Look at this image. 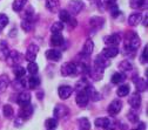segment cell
<instances>
[{
	"instance_id": "cell-1",
	"label": "cell",
	"mask_w": 148,
	"mask_h": 130,
	"mask_svg": "<svg viewBox=\"0 0 148 130\" xmlns=\"http://www.w3.org/2000/svg\"><path fill=\"white\" fill-rule=\"evenodd\" d=\"M140 47V39L134 32H128L125 39V50L128 55H133Z\"/></svg>"
},
{
	"instance_id": "cell-2",
	"label": "cell",
	"mask_w": 148,
	"mask_h": 130,
	"mask_svg": "<svg viewBox=\"0 0 148 130\" xmlns=\"http://www.w3.org/2000/svg\"><path fill=\"white\" fill-rule=\"evenodd\" d=\"M59 19L62 24H67L71 26V28H74L77 26V20L73 18V15L67 10H60L59 11Z\"/></svg>"
},
{
	"instance_id": "cell-3",
	"label": "cell",
	"mask_w": 148,
	"mask_h": 130,
	"mask_svg": "<svg viewBox=\"0 0 148 130\" xmlns=\"http://www.w3.org/2000/svg\"><path fill=\"white\" fill-rule=\"evenodd\" d=\"M60 73L62 76H73L77 75V65L74 62H66L61 66Z\"/></svg>"
},
{
	"instance_id": "cell-4",
	"label": "cell",
	"mask_w": 148,
	"mask_h": 130,
	"mask_svg": "<svg viewBox=\"0 0 148 130\" xmlns=\"http://www.w3.org/2000/svg\"><path fill=\"white\" fill-rule=\"evenodd\" d=\"M24 60V56L18 52V50H13V52H10L8 56L6 59V61L8 62L10 66L12 67H15V66H19L21 63V61Z\"/></svg>"
},
{
	"instance_id": "cell-5",
	"label": "cell",
	"mask_w": 148,
	"mask_h": 130,
	"mask_svg": "<svg viewBox=\"0 0 148 130\" xmlns=\"http://www.w3.org/2000/svg\"><path fill=\"white\" fill-rule=\"evenodd\" d=\"M85 8V4L82 0H72V1L68 4V12L72 15H77L79 14L82 10Z\"/></svg>"
},
{
	"instance_id": "cell-6",
	"label": "cell",
	"mask_w": 148,
	"mask_h": 130,
	"mask_svg": "<svg viewBox=\"0 0 148 130\" xmlns=\"http://www.w3.org/2000/svg\"><path fill=\"white\" fill-rule=\"evenodd\" d=\"M95 125L98 128H103L106 130H114L115 128V124L112 120H109L108 117H99L95 120Z\"/></svg>"
},
{
	"instance_id": "cell-7",
	"label": "cell",
	"mask_w": 148,
	"mask_h": 130,
	"mask_svg": "<svg viewBox=\"0 0 148 130\" xmlns=\"http://www.w3.org/2000/svg\"><path fill=\"white\" fill-rule=\"evenodd\" d=\"M33 111H34V109H33V107L31 105V103L25 104V105H20V110H19V117H20L23 121L28 120V118H31V117H32V115H33Z\"/></svg>"
},
{
	"instance_id": "cell-8",
	"label": "cell",
	"mask_w": 148,
	"mask_h": 130,
	"mask_svg": "<svg viewBox=\"0 0 148 130\" xmlns=\"http://www.w3.org/2000/svg\"><path fill=\"white\" fill-rule=\"evenodd\" d=\"M38 52H39L38 46L36 45H29L27 50H26V54H25V59L28 62H34L35 59H36V55H38Z\"/></svg>"
},
{
	"instance_id": "cell-9",
	"label": "cell",
	"mask_w": 148,
	"mask_h": 130,
	"mask_svg": "<svg viewBox=\"0 0 148 130\" xmlns=\"http://www.w3.org/2000/svg\"><path fill=\"white\" fill-rule=\"evenodd\" d=\"M54 118H64L69 114V109L65 104H58L53 110Z\"/></svg>"
},
{
	"instance_id": "cell-10",
	"label": "cell",
	"mask_w": 148,
	"mask_h": 130,
	"mask_svg": "<svg viewBox=\"0 0 148 130\" xmlns=\"http://www.w3.org/2000/svg\"><path fill=\"white\" fill-rule=\"evenodd\" d=\"M118 54H119V48H118V46H107V47L103 48L102 52H101L102 56L106 58V59H108V60L115 58Z\"/></svg>"
},
{
	"instance_id": "cell-11",
	"label": "cell",
	"mask_w": 148,
	"mask_h": 130,
	"mask_svg": "<svg viewBox=\"0 0 148 130\" xmlns=\"http://www.w3.org/2000/svg\"><path fill=\"white\" fill-rule=\"evenodd\" d=\"M128 104L131 105L132 109H135V110L138 108H140V105H141V95H140V93L135 91V93H133V94L129 95Z\"/></svg>"
},
{
	"instance_id": "cell-12",
	"label": "cell",
	"mask_w": 148,
	"mask_h": 130,
	"mask_svg": "<svg viewBox=\"0 0 148 130\" xmlns=\"http://www.w3.org/2000/svg\"><path fill=\"white\" fill-rule=\"evenodd\" d=\"M122 109V102L120 100H114L110 102V104L108 105V114L112 115V116H115L116 114H119Z\"/></svg>"
},
{
	"instance_id": "cell-13",
	"label": "cell",
	"mask_w": 148,
	"mask_h": 130,
	"mask_svg": "<svg viewBox=\"0 0 148 130\" xmlns=\"http://www.w3.org/2000/svg\"><path fill=\"white\" fill-rule=\"evenodd\" d=\"M120 41H121V36L118 33H114V34H110L108 36H105V39H103V42L107 46H118L120 44Z\"/></svg>"
},
{
	"instance_id": "cell-14",
	"label": "cell",
	"mask_w": 148,
	"mask_h": 130,
	"mask_svg": "<svg viewBox=\"0 0 148 130\" xmlns=\"http://www.w3.org/2000/svg\"><path fill=\"white\" fill-rule=\"evenodd\" d=\"M88 101H89V99H88V96H87V94H86V91H85V90H80V91H78L77 97H75V102H77V104H78L80 108L86 107L87 103H88Z\"/></svg>"
},
{
	"instance_id": "cell-15",
	"label": "cell",
	"mask_w": 148,
	"mask_h": 130,
	"mask_svg": "<svg viewBox=\"0 0 148 130\" xmlns=\"http://www.w3.org/2000/svg\"><path fill=\"white\" fill-rule=\"evenodd\" d=\"M72 93H73V88L69 86H60L58 88V94L61 100H67L68 97H71Z\"/></svg>"
},
{
	"instance_id": "cell-16",
	"label": "cell",
	"mask_w": 148,
	"mask_h": 130,
	"mask_svg": "<svg viewBox=\"0 0 148 130\" xmlns=\"http://www.w3.org/2000/svg\"><path fill=\"white\" fill-rule=\"evenodd\" d=\"M85 91H86V94H87V96H88V99L89 100H92V101H94V102H97V101H99L100 99H101V96H100V94L99 93L92 87V86H86V88L84 89Z\"/></svg>"
},
{
	"instance_id": "cell-17",
	"label": "cell",
	"mask_w": 148,
	"mask_h": 130,
	"mask_svg": "<svg viewBox=\"0 0 148 130\" xmlns=\"http://www.w3.org/2000/svg\"><path fill=\"white\" fill-rule=\"evenodd\" d=\"M8 54H10V47H8L7 41L0 40V60L6 61Z\"/></svg>"
},
{
	"instance_id": "cell-18",
	"label": "cell",
	"mask_w": 148,
	"mask_h": 130,
	"mask_svg": "<svg viewBox=\"0 0 148 130\" xmlns=\"http://www.w3.org/2000/svg\"><path fill=\"white\" fill-rule=\"evenodd\" d=\"M27 87V81L25 78H21V79H15L13 82H12V88L16 91H24L25 88Z\"/></svg>"
},
{
	"instance_id": "cell-19",
	"label": "cell",
	"mask_w": 148,
	"mask_h": 130,
	"mask_svg": "<svg viewBox=\"0 0 148 130\" xmlns=\"http://www.w3.org/2000/svg\"><path fill=\"white\" fill-rule=\"evenodd\" d=\"M108 66H109V60H108V59H106V58H103L101 54H100V55H98V56L95 58V60H94V67H97V68H100V69L105 70Z\"/></svg>"
},
{
	"instance_id": "cell-20",
	"label": "cell",
	"mask_w": 148,
	"mask_h": 130,
	"mask_svg": "<svg viewBox=\"0 0 148 130\" xmlns=\"http://www.w3.org/2000/svg\"><path fill=\"white\" fill-rule=\"evenodd\" d=\"M88 75L93 79L94 81H99L103 76V70L100 69V68H97V67H90L89 71H88Z\"/></svg>"
},
{
	"instance_id": "cell-21",
	"label": "cell",
	"mask_w": 148,
	"mask_h": 130,
	"mask_svg": "<svg viewBox=\"0 0 148 130\" xmlns=\"http://www.w3.org/2000/svg\"><path fill=\"white\" fill-rule=\"evenodd\" d=\"M61 56H62V54H61V52L59 49H48L46 52V58L48 60H51V61L57 62V61H59L61 59Z\"/></svg>"
},
{
	"instance_id": "cell-22",
	"label": "cell",
	"mask_w": 148,
	"mask_h": 130,
	"mask_svg": "<svg viewBox=\"0 0 148 130\" xmlns=\"http://www.w3.org/2000/svg\"><path fill=\"white\" fill-rule=\"evenodd\" d=\"M31 94L28 91H21L19 95H18V99H16V102L19 103L20 105H25V104H28L31 103Z\"/></svg>"
},
{
	"instance_id": "cell-23",
	"label": "cell",
	"mask_w": 148,
	"mask_h": 130,
	"mask_svg": "<svg viewBox=\"0 0 148 130\" xmlns=\"http://www.w3.org/2000/svg\"><path fill=\"white\" fill-rule=\"evenodd\" d=\"M134 83H135V88L138 90V93H143L147 90V79H140V78H134L133 79Z\"/></svg>"
},
{
	"instance_id": "cell-24",
	"label": "cell",
	"mask_w": 148,
	"mask_h": 130,
	"mask_svg": "<svg viewBox=\"0 0 148 130\" xmlns=\"http://www.w3.org/2000/svg\"><path fill=\"white\" fill-rule=\"evenodd\" d=\"M93 50H94V42L92 41L90 39H87L86 41H85V44H84V46H82V50H81V54H84V55H89L93 53Z\"/></svg>"
},
{
	"instance_id": "cell-25",
	"label": "cell",
	"mask_w": 148,
	"mask_h": 130,
	"mask_svg": "<svg viewBox=\"0 0 148 130\" xmlns=\"http://www.w3.org/2000/svg\"><path fill=\"white\" fill-rule=\"evenodd\" d=\"M105 25V19L103 18H99V16H93L89 20V26L93 27L94 29H99Z\"/></svg>"
},
{
	"instance_id": "cell-26",
	"label": "cell",
	"mask_w": 148,
	"mask_h": 130,
	"mask_svg": "<svg viewBox=\"0 0 148 130\" xmlns=\"http://www.w3.org/2000/svg\"><path fill=\"white\" fill-rule=\"evenodd\" d=\"M64 36L61 35V33H58V34H53L52 38H51V45L53 47H60L64 45Z\"/></svg>"
},
{
	"instance_id": "cell-27",
	"label": "cell",
	"mask_w": 148,
	"mask_h": 130,
	"mask_svg": "<svg viewBox=\"0 0 148 130\" xmlns=\"http://www.w3.org/2000/svg\"><path fill=\"white\" fill-rule=\"evenodd\" d=\"M142 20V16L140 13H133L128 18V25L129 26H138Z\"/></svg>"
},
{
	"instance_id": "cell-28",
	"label": "cell",
	"mask_w": 148,
	"mask_h": 130,
	"mask_svg": "<svg viewBox=\"0 0 148 130\" xmlns=\"http://www.w3.org/2000/svg\"><path fill=\"white\" fill-rule=\"evenodd\" d=\"M129 91H131V87H129V84L122 83L121 86H119V88H118V90H116V94H118V96H120V97H125V96L129 95Z\"/></svg>"
},
{
	"instance_id": "cell-29",
	"label": "cell",
	"mask_w": 148,
	"mask_h": 130,
	"mask_svg": "<svg viewBox=\"0 0 148 130\" xmlns=\"http://www.w3.org/2000/svg\"><path fill=\"white\" fill-rule=\"evenodd\" d=\"M26 81H27V86L31 89H36V88L40 86V79L36 76V75H31L28 78V80H26Z\"/></svg>"
},
{
	"instance_id": "cell-30",
	"label": "cell",
	"mask_w": 148,
	"mask_h": 130,
	"mask_svg": "<svg viewBox=\"0 0 148 130\" xmlns=\"http://www.w3.org/2000/svg\"><path fill=\"white\" fill-rule=\"evenodd\" d=\"M59 0H46V7L52 13L59 11Z\"/></svg>"
},
{
	"instance_id": "cell-31",
	"label": "cell",
	"mask_w": 148,
	"mask_h": 130,
	"mask_svg": "<svg viewBox=\"0 0 148 130\" xmlns=\"http://www.w3.org/2000/svg\"><path fill=\"white\" fill-rule=\"evenodd\" d=\"M13 73L15 75V79H21V78H25L26 75V69L19 65V66L13 67Z\"/></svg>"
},
{
	"instance_id": "cell-32",
	"label": "cell",
	"mask_w": 148,
	"mask_h": 130,
	"mask_svg": "<svg viewBox=\"0 0 148 130\" xmlns=\"http://www.w3.org/2000/svg\"><path fill=\"white\" fill-rule=\"evenodd\" d=\"M125 80H126V75H125L123 73H114L113 76H112V80H110V81H112L113 84H120Z\"/></svg>"
},
{
	"instance_id": "cell-33",
	"label": "cell",
	"mask_w": 148,
	"mask_h": 130,
	"mask_svg": "<svg viewBox=\"0 0 148 130\" xmlns=\"http://www.w3.org/2000/svg\"><path fill=\"white\" fill-rule=\"evenodd\" d=\"M26 3H27V0H14L13 5H12L13 11H14V12H20V11L25 7Z\"/></svg>"
},
{
	"instance_id": "cell-34",
	"label": "cell",
	"mask_w": 148,
	"mask_h": 130,
	"mask_svg": "<svg viewBox=\"0 0 148 130\" xmlns=\"http://www.w3.org/2000/svg\"><path fill=\"white\" fill-rule=\"evenodd\" d=\"M10 86V79L7 75H1L0 76V93H3Z\"/></svg>"
},
{
	"instance_id": "cell-35",
	"label": "cell",
	"mask_w": 148,
	"mask_h": 130,
	"mask_svg": "<svg viewBox=\"0 0 148 130\" xmlns=\"http://www.w3.org/2000/svg\"><path fill=\"white\" fill-rule=\"evenodd\" d=\"M127 118H128V121L131 122V123H134V124H136L138 122H139V116H138V114H136V111H135V109H131L127 113Z\"/></svg>"
},
{
	"instance_id": "cell-36",
	"label": "cell",
	"mask_w": 148,
	"mask_h": 130,
	"mask_svg": "<svg viewBox=\"0 0 148 130\" xmlns=\"http://www.w3.org/2000/svg\"><path fill=\"white\" fill-rule=\"evenodd\" d=\"M129 5H131V7L133 10H140L141 7L147 5V0H131Z\"/></svg>"
},
{
	"instance_id": "cell-37",
	"label": "cell",
	"mask_w": 148,
	"mask_h": 130,
	"mask_svg": "<svg viewBox=\"0 0 148 130\" xmlns=\"http://www.w3.org/2000/svg\"><path fill=\"white\" fill-rule=\"evenodd\" d=\"M21 27L25 32H29L33 28V19H28V18H25V19L21 21Z\"/></svg>"
},
{
	"instance_id": "cell-38",
	"label": "cell",
	"mask_w": 148,
	"mask_h": 130,
	"mask_svg": "<svg viewBox=\"0 0 148 130\" xmlns=\"http://www.w3.org/2000/svg\"><path fill=\"white\" fill-rule=\"evenodd\" d=\"M64 29V24L61 21H57L54 22L52 26H51V32L52 34H58V33H61Z\"/></svg>"
},
{
	"instance_id": "cell-39",
	"label": "cell",
	"mask_w": 148,
	"mask_h": 130,
	"mask_svg": "<svg viewBox=\"0 0 148 130\" xmlns=\"http://www.w3.org/2000/svg\"><path fill=\"white\" fill-rule=\"evenodd\" d=\"M119 68L122 70V71H131L132 69H133V65H132V62L131 61H128V60H123V61H121L120 62V65H119Z\"/></svg>"
},
{
	"instance_id": "cell-40",
	"label": "cell",
	"mask_w": 148,
	"mask_h": 130,
	"mask_svg": "<svg viewBox=\"0 0 148 130\" xmlns=\"http://www.w3.org/2000/svg\"><path fill=\"white\" fill-rule=\"evenodd\" d=\"M78 124H79L81 130H90V123H89L88 118H86V117L79 118L78 120Z\"/></svg>"
},
{
	"instance_id": "cell-41",
	"label": "cell",
	"mask_w": 148,
	"mask_h": 130,
	"mask_svg": "<svg viewBox=\"0 0 148 130\" xmlns=\"http://www.w3.org/2000/svg\"><path fill=\"white\" fill-rule=\"evenodd\" d=\"M3 114H4V116H5L6 118H11V117L13 116L14 110H13V108H12L11 104H5V105L3 107Z\"/></svg>"
},
{
	"instance_id": "cell-42",
	"label": "cell",
	"mask_w": 148,
	"mask_h": 130,
	"mask_svg": "<svg viewBox=\"0 0 148 130\" xmlns=\"http://www.w3.org/2000/svg\"><path fill=\"white\" fill-rule=\"evenodd\" d=\"M27 70L28 73L31 74V75H36V73H38L39 70V66L34 62H28V66H27Z\"/></svg>"
},
{
	"instance_id": "cell-43",
	"label": "cell",
	"mask_w": 148,
	"mask_h": 130,
	"mask_svg": "<svg viewBox=\"0 0 148 130\" xmlns=\"http://www.w3.org/2000/svg\"><path fill=\"white\" fill-rule=\"evenodd\" d=\"M45 125H46V128L47 129H55L57 128V125H58V120L57 118H47L46 121H45Z\"/></svg>"
},
{
	"instance_id": "cell-44",
	"label": "cell",
	"mask_w": 148,
	"mask_h": 130,
	"mask_svg": "<svg viewBox=\"0 0 148 130\" xmlns=\"http://www.w3.org/2000/svg\"><path fill=\"white\" fill-rule=\"evenodd\" d=\"M108 8H109V13L113 18H116L119 14H120V10L116 4H112V5H108Z\"/></svg>"
},
{
	"instance_id": "cell-45",
	"label": "cell",
	"mask_w": 148,
	"mask_h": 130,
	"mask_svg": "<svg viewBox=\"0 0 148 130\" xmlns=\"http://www.w3.org/2000/svg\"><path fill=\"white\" fill-rule=\"evenodd\" d=\"M7 25H8V16L6 14L1 13L0 14V29L5 28Z\"/></svg>"
},
{
	"instance_id": "cell-46",
	"label": "cell",
	"mask_w": 148,
	"mask_h": 130,
	"mask_svg": "<svg viewBox=\"0 0 148 130\" xmlns=\"http://www.w3.org/2000/svg\"><path fill=\"white\" fill-rule=\"evenodd\" d=\"M147 56H148V47L146 46L145 48H143V50H142V54H141V62L142 63H146L147 62Z\"/></svg>"
},
{
	"instance_id": "cell-47",
	"label": "cell",
	"mask_w": 148,
	"mask_h": 130,
	"mask_svg": "<svg viewBox=\"0 0 148 130\" xmlns=\"http://www.w3.org/2000/svg\"><path fill=\"white\" fill-rule=\"evenodd\" d=\"M23 123H24V121H23L20 117H18V118L14 120V125H15V127H21Z\"/></svg>"
},
{
	"instance_id": "cell-48",
	"label": "cell",
	"mask_w": 148,
	"mask_h": 130,
	"mask_svg": "<svg viewBox=\"0 0 148 130\" xmlns=\"http://www.w3.org/2000/svg\"><path fill=\"white\" fill-rule=\"evenodd\" d=\"M135 130H146V124H145L143 122H140V123L138 124V127H136Z\"/></svg>"
},
{
	"instance_id": "cell-49",
	"label": "cell",
	"mask_w": 148,
	"mask_h": 130,
	"mask_svg": "<svg viewBox=\"0 0 148 130\" xmlns=\"http://www.w3.org/2000/svg\"><path fill=\"white\" fill-rule=\"evenodd\" d=\"M147 20H148V16H147V14H146V16L143 18V20H142V25H143L145 27H147V25H148V21H147Z\"/></svg>"
},
{
	"instance_id": "cell-50",
	"label": "cell",
	"mask_w": 148,
	"mask_h": 130,
	"mask_svg": "<svg viewBox=\"0 0 148 130\" xmlns=\"http://www.w3.org/2000/svg\"><path fill=\"white\" fill-rule=\"evenodd\" d=\"M106 4L107 5H112V4H115L116 3V0H105Z\"/></svg>"
},
{
	"instance_id": "cell-51",
	"label": "cell",
	"mask_w": 148,
	"mask_h": 130,
	"mask_svg": "<svg viewBox=\"0 0 148 130\" xmlns=\"http://www.w3.org/2000/svg\"><path fill=\"white\" fill-rule=\"evenodd\" d=\"M47 130H54V129H47Z\"/></svg>"
},
{
	"instance_id": "cell-52",
	"label": "cell",
	"mask_w": 148,
	"mask_h": 130,
	"mask_svg": "<svg viewBox=\"0 0 148 130\" xmlns=\"http://www.w3.org/2000/svg\"><path fill=\"white\" fill-rule=\"evenodd\" d=\"M0 33H1V29H0Z\"/></svg>"
}]
</instances>
